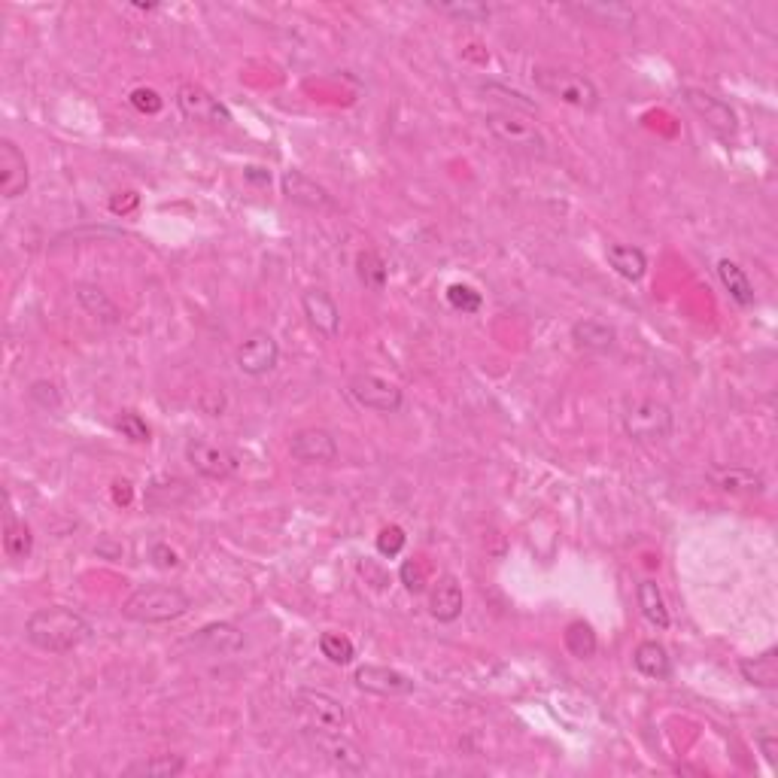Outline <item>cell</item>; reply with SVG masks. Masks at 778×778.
Listing matches in <instances>:
<instances>
[{
    "label": "cell",
    "instance_id": "44dd1931",
    "mask_svg": "<svg viewBox=\"0 0 778 778\" xmlns=\"http://www.w3.org/2000/svg\"><path fill=\"white\" fill-rule=\"evenodd\" d=\"M76 301H80V307L101 326H119L122 323V310L116 307V301L95 283L76 286Z\"/></svg>",
    "mask_w": 778,
    "mask_h": 778
},
{
    "label": "cell",
    "instance_id": "3957f363",
    "mask_svg": "<svg viewBox=\"0 0 778 778\" xmlns=\"http://www.w3.org/2000/svg\"><path fill=\"white\" fill-rule=\"evenodd\" d=\"M532 83L541 95H548L566 107L584 110V113H593L602 101L590 76L581 70H572V67H535Z\"/></svg>",
    "mask_w": 778,
    "mask_h": 778
},
{
    "label": "cell",
    "instance_id": "6da1fadb",
    "mask_svg": "<svg viewBox=\"0 0 778 778\" xmlns=\"http://www.w3.org/2000/svg\"><path fill=\"white\" fill-rule=\"evenodd\" d=\"M25 639L46 654H70L92 639V624L67 605H46L28 614Z\"/></svg>",
    "mask_w": 778,
    "mask_h": 778
},
{
    "label": "cell",
    "instance_id": "9a60e30c",
    "mask_svg": "<svg viewBox=\"0 0 778 778\" xmlns=\"http://www.w3.org/2000/svg\"><path fill=\"white\" fill-rule=\"evenodd\" d=\"M31 186V171H28V159L25 152L4 137L0 140V192H4L7 201H16L28 192Z\"/></svg>",
    "mask_w": 778,
    "mask_h": 778
},
{
    "label": "cell",
    "instance_id": "7bdbcfd3",
    "mask_svg": "<svg viewBox=\"0 0 778 778\" xmlns=\"http://www.w3.org/2000/svg\"><path fill=\"white\" fill-rule=\"evenodd\" d=\"M128 487H131L128 481H119V484H116V502H128V499H131V490H128Z\"/></svg>",
    "mask_w": 778,
    "mask_h": 778
},
{
    "label": "cell",
    "instance_id": "5bb4252c",
    "mask_svg": "<svg viewBox=\"0 0 778 778\" xmlns=\"http://www.w3.org/2000/svg\"><path fill=\"white\" fill-rule=\"evenodd\" d=\"M289 453L295 462H304V465H329L338 459V441L329 429H301L292 435L289 441Z\"/></svg>",
    "mask_w": 778,
    "mask_h": 778
},
{
    "label": "cell",
    "instance_id": "603a6c76",
    "mask_svg": "<svg viewBox=\"0 0 778 778\" xmlns=\"http://www.w3.org/2000/svg\"><path fill=\"white\" fill-rule=\"evenodd\" d=\"M572 341H575L581 350H590V353H608V350L617 344V332H614V326L587 317V320H578V323L572 326Z\"/></svg>",
    "mask_w": 778,
    "mask_h": 778
},
{
    "label": "cell",
    "instance_id": "836d02e7",
    "mask_svg": "<svg viewBox=\"0 0 778 778\" xmlns=\"http://www.w3.org/2000/svg\"><path fill=\"white\" fill-rule=\"evenodd\" d=\"M447 304H450L453 310H459V314H478L481 304H484V298H481V292H475L472 286L453 283V286H447Z\"/></svg>",
    "mask_w": 778,
    "mask_h": 778
},
{
    "label": "cell",
    "instance_id": "9c48e42d",
    "mask_svg": "<svg viewBox=\"0 0 778 778\" xmlns=\"http://www.w3.org/2000/svg\"><path fill=\"white\" fill-rule=\"evenodd\" d=\"M186 462L201 478H210V481H228L241 465L238 456L228 447H222L216 441H207V438H189L186 441Z\"/></svg>",
    "mask_w": 778,
    "mask_h": 778
},
{
    "label": "cell",
    "instance_id": "cb8c5ba5",
    "mask_svg": "<svg viewBox=\"0 0 778 778\" xmlns=\"http://www.w3.org/2000/svg\"><path fill=\"white\" fill-rule=\"evenodd\" d=\"M633 666L645 675V678H654V681H666L672 675V657L669 651L648 639V642H639L636 651H633Z\"/></svg>",
    "mask_w": 778,
    "mask_h": 778
},
{
    "label": "cell",
    "instance_id": "7402d4cb",
    "mask_svg": "<svg viewBox=\"0 0 778 778\" xmlns=\"http://www.w3.org/2000/svg\"><path fill=\"white\" fill-rule=\"evenodd\" d=\"M186 772V760L180 754H152L125 766L128 778H177Z\"/></svg>",
    "mask_w": 778,
    "mask_h": 778
},
{
    "label": "cell",
    "instance_id": "83f0119b",
    "mask_svg": "<svg viewBox=\"0 0 778 778\" xmlns=\"http://www.w3.org/2000/svg\"><path fill=\"white\" fill-rule=\"evenodd\" d=\"M718 277L724 283V289L730 292V298L739 304V307H751L754 304V286L745 274V268L733 259H721L718 262Z\"/></svg>",
    "mask_w": 778,
    "mask_h": 778
},
{
    "label": "cell",
    "instance_id": "f1b7e54d",
    "mask_svg": "<svg viewBox=\"0 0 778 778\" xmlns=\"http://www.w3.org/2000/svg\"><path fill=\"white\" fill-rule=\"evenodd\" d=\"M636 602H639V611H642V617L648 620V624H654L657 630L669 627V608H666L663 590L654 581H642L636 587Z\"/></svg>",
    "mask_w": 778,
    "mask_h": 778
},
{
    "label": "cell",
    "instance_id": "e575fe53",
    "mask_svg": "<svg viewBox=\"0 0 778 778\" xmlns=\"http://www.w3.org/2000/svg\"><path fill=\"white\" fill-rule=\"evenodd\" d=\"M116 429H119L128 441H134V444H149V441H152V432H149L146 420H143L140 414H134V411H122V414L116 417Z\"/></svg>",
    "mask_w": 778,
    "mask_h": 778
},
{
    "label": "cell",
    "instance_id": "ffe728a7",
    "mask_svg": "<svg viewBox=\"0 0 778 778\" xmlns=\"http://www.w3.org/2000/svg\"><path fill=\"white\" fill-rule=\"evenodd\" d=\"M465 599H462V587L453 575H444L432 593H429V614L438 620V624H453V620L462 617Z\"/></svg>",
    "mask_w": 778,
    "mask_h": 778
},
{
    "label": "cell",
    "instance_id": "d590c367",
    "mask_svg": "<svg viewBox=\"0 0 778 778\" xmlns=\"http://www.w3.org/2000/svg\"><path fill=\"white\" fill-rule=\"evenodd\" d=\"M405 544H408V535H405L402 526H386L377 535V554L393 560V557H399L405 551Z\"/></svg>",
    "mask_w": 778,
    "mask_h": 778
},
{
    "label": "cell",
    "instance_id": "f35d334b",
    "mask_svg": "<svg viewBox=\"0 0 778 778\" xmlns=\"http://www.w3.org/2000/svg\"><path fill=\"white\" fill-rule=\"evenodd\" d=\"M399 575H402L405 590H411V593H423L426 590V569L417 560H408Z\"/></svg>",
    "mask_w": 778,
    "mask_h": 778
},
{
    "label": "cell",
    "instance_id": "8fae6325",
    "mask_svg": "<svg viewBox=\"0 0 778 778\" xmlns=\"http://www.w3.org/2000/svg\"><path fill=\"white\" fill-rule=\"evenodd\" d=\"M277 362H280V344L274 341L271 332L262 329L250 332L235 353V365L247 377H265L277 368Z\"/></svg>",
    "mask_w": 778,
    "mask_h": 778
},
{
    "label": "cell",
    "instance_id": "60d3db41",
    "mask_svg": "<svg viewBox=\"0 0 778 778\" xmlns=\"http://www.w3.org/2000/svg\"><path fill=\"white\" fill-rule=\"evenodd\" d=\"M149 560L159 566V569H177V566H180L177 551H171V544H165V541L152 544V548H149Z\"/></svg>",
    "mask_w": 778,
    "mask_h": 778
},
{
    "label": "cell",
    "instance_id": "d6986e66",
    "mask_svg": "<svg viewBox=\"0 0 778 778\" xmlns=\"http://www.w3.org/2000/svg\"><path fill=\"white\" fill-rule=\"evenodd\" d=\"M192 645L207 651V654H238L244 651L247 639H244V630L238 624H231V620H216V624H207L201 627L195 636H192Z\"/></svg>",
    "mask_w": 778,
    "mask_h": 778
},
{
    "label": "cell",
    "instance_id": "8d00e7d4",
    "mask_svg": "<svg viewBox=\"0 0 778 778\" xmlns=\"http://www.w3.org/2000/svg\"><path fill=\"white\" fill-rule=\"evenodd\" d=\"M484 95H496V101H505V104H511L514 110H523V113H535V104L532 101H526L520 92H511V89H505V86H496V83H487L484 89H481Z\"/></svg>",
    "mask_w": 778,
    "mask_h": 778
},
{
    "label": "cell",
    "instance_id": "4fadbf2b",
    "mask_svg": "<svg viewBox=\"0 0 778 778\" xmlns=\"http://www.w3.org/2000/svg\"><path fill=\"white\" fill-rule=\"evenodd\" d=\"M353 684L374 696H411L417 690L414 678L393 666H359L353 672Z\"/></svg>",
    "mask_w": 778,
    "mask_h": 778
},
{
    "label": "cell",
    "instance_id": "30bf717a",
    "mask_svg": "<svg viewBox=\"0 0 778 778\" xmlns=\"http://www.w3.org/2000/svg\"><path fill=\"white\" fill-rule=\"evenodd\" d=\"M681 98H684V104H687L699 119H703L718 137H724V140H733V137H736V131H739V116H736V110H733L727 101H721V98H715V95H709V92H699V89H684Z\"/></svg>",
    "mask_w": 778,
    "mask_h": 778
},
{
    "label": "cell",
    "instance_id": "f546056e",
    "mask_svg": "<svg viewBox=\"0 0 778 778\" xmlns=\"http://www.w3.org/2000/svg\"><path fill=\"white\" fill-rule=\"evenodd\" d=\"M356 277L365 289L371 292H383L386 289V280H389V271H386V262L380 259V253L374 250H362L356 256Z\"/></svg>",
    "mask_w": 778,
    "mask_h": 778
},
{
    "label": "cell",
    "instance_id": "ab89813d",
    "mask_svg": "<svg viewBox=\"0 0 778 778\" xmlns=\"http://www.w3.org/2000/svg\"><path fill=\"white\" fill-rule=\"evenodd\" d=\"M128 101H131V107H134V110H140V113H149V116H155V113L162 110V98L155 95L152 89H134Z\"/></svg>",
    "mask_w": 778,
    "mask_h": 778
},
{
    "label": "cell",
    "instance_id": "277c9868",
    "mask_svg": "<svg viewBox=\"0 0 778 778\" xmlns=\"http://www.w3.org/2000/svg\"><path fill=\"white\" fill-rule=\"evenodd\" d=\"M484 125L496 143H502L505 149L517 152V155H526V159H548L551 155V143L544 137V131L532 119H523L514 110L487 113Z\"/></svg>",
    "mask_w": 778,
    "mask_h": 778
},
{
    "label": "cell",
    "instance_id": "b9f144b4",
    "mask_svg": "<svg viewBox=\"0 0 778 778\" xmlns=\"http://www.w3.org/2000/svg\"><path fill=\"white\" fill-rule=\"evenodd\" d=\"M757 748H760V754H763V760L769 763V766H775L778 763V739L772 736V733H757Z\"/></svg>",
    "mask_w": 778,
    "mask_h": 778
},
{
    "label": "cell",
    "instance_id": "d6a6232c",
    "mask_svg": "<svg viewBox=\"0 0 778 778\" xmlns=\"http://www.w3.org/2000/svg\"><path fill=\"white\" fill-rule=\"evenodd\" d=\"M320 654L335 666H347V663H353L356 648L344 633H323L320 636Z\"/></svg>",
    "mask_w": 778,
    "mask_h": 778
},
{
    "label": "cell",
    "instance_id": "484cf974",
    "mask_svg": "<svg viewBox=\"0 0 778 778\" xmlns=\"http://www.w3.org/2000/svg\"><path fill=\"white\" fill-rule=\"evenodd\" d=\"M739 672L748 684L763 687V690H775L778 687V651L766 648L757 657H745L739 660Z\"/></svg>",
    "mask_w": 778,
    "mask_h": 778
},
{
    "label": "cell",
    "instance_id": "7c38bea8",
    "mask_svg": "<svg viewBox=\"0 0 778 778\" xmlns=\"http://www.w3.org/2000/svg\"><path fill=\"white\" fill-rule=\"evenodd\" d=\"M177 107L189 122H204V125H228L231 122L228 107L216 95H210L204 86H195V83H183L177 89Z\"/></svg>",
    "mask_w": 778,
    "mask_h": 778
},
{
    "label": "cell",
    "instance_id": "8992f818",
    "mask_svg": "<svg viewBox=\"0 0 778 778\" xmlns=\"http://www.w3.org/2000/svg\"><path fill=\"white\" fill-rule=\"evenodd\" d=\"M620 423H624L627 438L639 444H657L672 435L675 414L660 399H627L624 411H620Z\"/></svg>",
    "mask_w": 778,
    "mask_h": 778
},
{
    "label": "cell",
    "instance_id": "d4e9b609",
    "mask_svg": "<svg viewBox=\"0 0 778 778\" xmlns=\"http://www.w3.org/2000/svg\"><path fill=\"white\" fill-rule=\"evenodd\" d=\"M608 265L614 268V274H620L624 280H642L648 274V256L642 247H633V244H611L608 253H605Z\"/></svg>",
    "mask_w": 778,
    "mask_h": 778
},
{
    "label": "cell",
    "instance_id": "52a82bcc",
    "mask_svg": "<svg viewBox=\"0 0 778 778\" xmlns=\"http://www.w3.org/2000/svg\"><path fill=\"white\" fill-rule=\"evenodd\" d=\"M347 393L353 396L356 405H362L368 411H377V414H396L405 405L402 386L380 377V374H371V371L353 374L350 383H347Z\"/></svg>",
    "mask_w": 778,
    "mask_h": 778
},
{
    "label": "cell",
    "instance_id": "4dcf8cb0",
    "mask_svg": "<svg viewBox=\"0 0 778 778\" xmlns=\"http://www.w3.org/2000/svg\"><path fill=\"white\" fill-rule=\"evenodd\" d=\"M566 648L572 657L578 660H590L596 654V633L590 624H584V620H572V624L566 627Z\"/></svg>",
    "mask_w": 778,
    "mask_h": 778
},
{
    "label": "cell",
    "instance_id": "1f68e13d",
    "mask_svg": "<svg viewBox=\"0 0 778 778\" xmlns=\"http://www.w3.org/2000/svg\"><path fill=\"white\" fill-rule=\"evenodd\" d=\"M432 10L441 16L459 19V22H469V25H481L496 13V7H490V4H432Z\"/></svg>",
    "mask_w": 778,
    "mask_h": 778
},
{
    "label": "cell",
    "instance_id": "7a4b0ae2",
    "mask_svg": "<svg viewBox=\"0 0 778 778\" xmlns=\"http://www.w3.org/2000/svg\"><path fill=\"white\" fill-rule=\"evenodd\" d=\"M192 608V599L174 587V584H149L134 590L125 602H122V617L134 620V624H171V620H180L186 611Z\"/></svg>",
    "mask_w": 778,
    "mask_h": 778
},
{
    "label": "cell",
    "instance_id": "2e32d148",
    "mask_svg": "<svg viewBox=\"0 0 778 778\" xmlns=\"http://www.w3.org/2000/svg\"><path fill=\"white\" fill-rule=\"evenodd\" d=\"M301 310L307 326L323 338H338L341 332V307L326 289H307L301 295Z\"/></svg>",
    "mask_w": 778,
    "mask_h": 778
},
{
    "label": "cell",
    "instance_id": "74e56055",
    "mask_svg": "<svg viewBox=\"0 0 778 778\" xmlns=\"http://www.w3.org/2000/svg\"><path fill=\"white\" fill-rule=\"evenodd\" d=\"M31 399H34L40 408H58V405H61L58 389H55V383H49V380H37V383H31Z\"/></svg>",
    "mask_w": 778,
    "mask_h": 778
},
{
    "label": "cell",
    "instance_id": "ac0fdd59",
    "mask_svg": "<svg viewBox=\"0 0 778 778\" xmlns=\"http://www.w3.org/2000/svg\"><path fill=\"white\" fill-rule=\"evenodd\" d=\"M709 481L727 493V496H763L766 493V478L745 465H715L709 472Z\"/></svg>",
    "mask_w": 778,
    "mask_h": 778
},
{
    "label": "cell",
    "instance_id": "4316f807",
    "mask_svg": "<svg viewBox=\"0 0 778 778\" xmlns=\"http://www.w3.org/2000/svg\"><path fill=\"white\" fill-rule=\"evenodd\" d=\"M4 551L10 560L22 563L34 554V532L25 520L16 517V511L7 505V523H4Z\"/></svg>",
    "mask_w": 778,
    "mask_h": 778
},
{
    "label": "cell",
    "instance_id": "ba28073f",
    "mask_svg": "<svg viewBox=\"0 0 778 778\" xmlns=\"http://www.w3.org/2000/svg\"><path fill=\"white\" fill-rule=\"evenodd\" d=\"M307 745L314 748L317 754H323V760H329L335 769L356 775L368 769V757L365 751L347 736V733H329V730H301Z\"/></svg>",
    "mask_w": 778,
    "mask_h": 778
},
{
    "label": "cell",
    "instance_id": "5b68a950",
    "mask_svg": "<svg viewBox=\"0 0 778 778\" xmlns=\"http://www.w3.org/2000/svg\"><path fill=\"white\" fill-rule=\"evenodd\" d=\"M289 706L295 718L301 721V730H329V733H347L350 730V712L338 696L314 687H301L292 693Z\"/></svg>",
    "mask_w": 778,
    "mask_h": 778
},
{
    "label": "cell",
    "instance_id": "e0dca14e",
    "mask_svg": "<svg viewBox=\"0 0 778 778\" xmlns=\"http://www.w3.org/2000/svg\"><path fill=\"white\" fill-rule=\"evenodd\" d=\"M280 189H283L286 201H292L304 210H332L335 207V198L329 195V189H323L317 180H310L301 171H283Z\"/></svg>",
    "mask_w": 778,
    "mask_h": 778
}]
</instances>
